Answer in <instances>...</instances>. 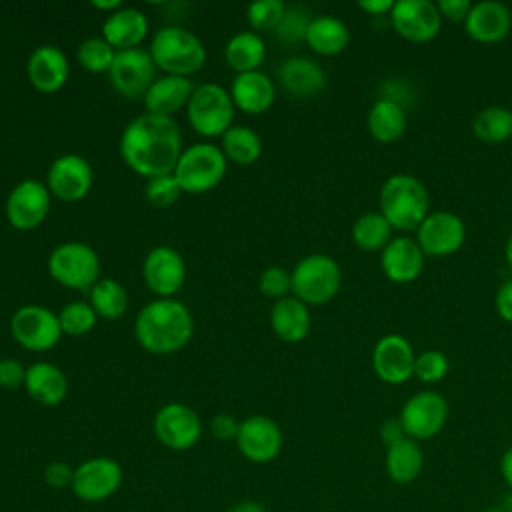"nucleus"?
<instances>
[{
  "label": "nucleus",
  "mask_w": 512,
  "mask_h": 512,
  "mask_svg": "<svg viewBox=\"0 0 512 512\" xmlns=\"http://www.w3.org/2000/svg\"><path fill=\"white\" fill-rule=\"evenodd\" d=\"M182 154L178 124L168 116H136L120 136V156L138 174H172Z\"/></svg>",
  "instance_id": "nucleus-1"
},
{
  "label": "nucleus",
  "mask_w": 512,
  "mask_h": 512,
  "mask_svg": "<svg viewBox=\"0 0 512 512\" xmlns=\"http://www.w3.org/2000/svg\"><path fill=\"white\" fill-rule=\"evenodd\" d=\"M194 324L188 308L174 298L148 302L134 324L138 344L152 354H172L184 348L192 336Z\"/></svg>",
  "instance_id": "nucleus-2"
},
{
  "label": "nucleus",
  "mask_w": 512,
  "mask_h": 512,
  "mask_svg": "<svg viewBox=\"0 0 512 512\" xmlns=\"http://www.w3.org/2000/svg\"><path fill=\"white\" fill-rule=\"evenodd\" d=\"M378 208L392 230L416 232L430 214V194L416 176L392 174L380 188Z\"/></svg>",
  "instance_id": "nucleus-3"
},
{
  "label": "nucleus",
  "mask_w": 512,
  "mask_h": 512,
  "mask_svg": "<svg viewBox=\"0 0 512 512\" xmlns=\"http://www.w3.org/2000/svg\"><path fill=\"white\" fill-rule=\"evenodd\" d=\"M150 56L156 68L170 76H184L198 72L206 62V48L196 34L180 26L160 28L150 44Z\"/></svg>",
  "instance_id": "nucleus-4"
},
{
  "label": "nucleus",
  "mask_w": 512,
  "mask_h": 512,
  "mask_svg": "<svg viewBox=\"0 0 512 512\" xmlns=\"http://www.w3.org/2000/svg\"><path fill=\"white\" fill-rule=\"evenodd\" d=\"M342 284V272L328 254H308L292 268V294L306 306L330 302Z\"/></svg>",
  "instance_id": "nucleus-5"
},
{
  "label": "nucleus",
  "mask_w": 512,
  "mask_h": 512,
  "mask_svg": "<svg viewBox=\"0 0 512 512\" xmlns=\"http://www.w3.org/2000/svg\"><path fill=\"white\" fill-rule=\"evenodd\" d=\"M172 174L184 192L202 194L212 190L224 178L226 156L214 144H192L182 150Z\"/></svg>",
  "instance_id": "nucleus-6"
},
{
  "label": "nucleus",
  "mask_w": 512,
  "mask_h": 512,
  "mask_svg": "<svg viewBox=\"0 0 512 512\" xmlns=\"http://www.w3.org/2000/svg\"><path fill=\"white\" fill-rule=\"evenodd\" d=\"M186 114L190 126L200 136H224V132L232 128L234 102L230 92H226L222 86L202 84L192 92L186 104Z\"/></svg>",
  "instance_id": "nucleus-7"
},
{
  "label": "nucleus",
  "mask_w": 512,
  "mask_h": 512,
  "mask_svg": "<svg viewBox=\"0 0 512 512\" xmlns=\"http://www.w3.org/2000/svg\"><path fill=\"white\" fill-rule=\"evenodd\" d=\"M48 272L66 288L90 290L98 282L100 260L90 246L82 242H64L50 252Z\"/></svg>",
  "instance_id": "nucleus-8"
},
{
  "label": "nucleus",
  "mask_w": 512,
  "mask_h": 512,
  "mask_svg": "<svg viewBox=\"0 0 512 512\" xmlns=\"http://www.w3.org/2000/svg\"><path fill=\"white\" fill-rule=\"evenodd\" d=\"M448 414V400L440 392L420 390L404 402L398 418L404 426L406 436L416 442H422L442 432V428L448 422Z\"/></svg>",
  "instance_id": "nucleus-9"
},
{
  "label": "nucleus",
  "mask_w": 512,
  "mask_h": 512,
  "mask_svg": "<svg viewBox=\"0 0 512 512\" xmlns=\"http://www.w3.org/2000/svg\"><path fill=\"white\" fill-rule=\"evenodd\" d=\"M122 466L110 456H94L74 468L72 492L88 504H96L114 496L122 486Z\"/></svg>",
  "instance_id": "nucleus-10"
},
{
  "label": "nucleus",
  "mask_w": 512,
  "mask_h": 512,
  "mask_svg": "<svg viewBox=\"0 0 512 512\" xmlns=\"http://www.w3.org/2000/svg\"><path fill=\"white\" fill-rule=\"evenodd\" d=\"M10 332L22 348L32 352L50 350L62 336L58 316L52 310L36 304H26L12 314Z\"/></svg>",
  "instance_id": "nucleus-11"
},
{
  "label": "nucleus",
  "mask_w": 512,
  "mask_h": 512,
  "mask_svg": "<svg viewBox=\"0 0 512 512\" xmlns=\"http://www.w3.org/2000/svg\"><path fill=\"white\" fill-rule=\"evenodd\" d=\"M466 240L464 220L448 210L430 212L416 230V242L426 256L442 258L458 252Z\"/></svg>",
  "instance_id": "nucleus-12"
},
{
  "label": "nucleus",
  "mask_w": 512,
  "mask_h": 512,
  "mask_svg": "<svg viewBox=\"0 0 512 512\" xmlns=\"http://www.w3.org/2000/svg\"><path fill=\"white\" fill-rule=\"evenodd\" d=\"M154 74H156V64L150 52L142 48L116 52V58L108 72L114 90L130 100L144 98V94L156 80Z\"/></svg>",
  "instance_id": "nucleus-13"
},
{
  "label": "nucleus",
  "mask_w": 512,
  "mask_h": 512,
  "mask_svg": "<svg viewBox=\"0 0 512 512\" xmlns=\"http://www.w3.org/2000/svg\"><path fill=\"white\" fill-rule=\"evenodd\" d=\"M390 22L398 36L416 44L434 40L442 28V16L438 12V6L430 0L394 2Z\"/></svg>",
  "instance_id": "nucleus-14"
},
{
  "label": "nucleus",
  "mask_w": 512,
  "mask_h": 512,
  "mask_svg": "<svg viewBox=\"0 0 512 512\" xmlns=\"http://www.w3.org/2000/svg\"><path fill=\"white\" fill-rule=\"evenodd\" d=\"M154 434L170 450H188L202 436V420L190 406L170 402L156 412Z\"/></svg>",
  "instance_id": "nucleus-15"
},
{
  "label": "nucleus",
  "mask_w": 512,
  "mask_h": 512,
  "mask_svg": "<svg viewBox=\"0 0 512 512\" xmlns=\"http://www.w3.org/2000/svg\"><path fill=\"white\" fill-rule=\"evenodd\" d=\"M282 430L280 426L262 414L248 416L240 422L238 436H236V446L240 454L256 464H266L272 462L280 450H282Z\"/></svg>",
  "instance_id": "nucleus-16"
},
{
  "label": "nucleus",
  "mask_w": 512,
  "mask_h": 512,
  "mask_svg": "<svg viewBox=\"0 0 512 512\" xmlns=\"http://www.w3.org/2000/svg\"><path fill=\"white\" fill-rule=\"evenodd\" d=\"M50 210V190L38 180L18 182L6 200V218L16 230L38 228Z\"/></svg>",
  "instance_id": "nucleus-17"
},
{
  "label": "nucleus",
  "mask_w": 512,
  "mask_h": 512,
  "mask_svg": "<svg viewBox=\"0 0 512 512\" xmlns=\"http://www.w3.org/2000/svg\"><path fill=\"white\" fill-rule=\"evenodd\" d=\"M414 360V348L402 334L382 336L372 350V368L390 386L404 384L414 376Z\"/></svg>",
  "instance_id": "nucleus-18"
},
{
  "label": "nucleus",
  "mask_w": 512,
  "mask_h": 512,
  "mask_svg": "<svg viewBox=\"0 0 512 512\" xmlns=\"http://www.w3.org/2000/svg\"><path fill=\"white\" fill-rule=\"evenodd\" d=\"M146 286L160 298L176 294L186 280L184 258L170 246L152 248L142 264Z\"/></svg>",
  "instance_id": "nucleus-19"
},
{
  "label": "nucleus",
  "mask_w": 512,
  "mask_h": 512,
  "mask_svg": "<svg viewBox=\"0 0 512 512\" xmlns=\"http://www.w3.org/2000/svg\"><path fill=\"white\" fill-rule=\"evenodd\" d=\"M92 178V166L86 158L62 154L48 170V190L64 202H78L90 192Z\"/></svg>",
  "instance_id": "nucleus-20"
},
{
  "label": "nucleus",
  "mask_w": 512,
  "mask_h": 512,
  "mask_svg": "<svg viewBox=\"0 0 512 512\" xmlns=\"http://www.w3.org/2000/svg\"><path fill=\"white\" fill-rule=\"evenodd\" d=\"M426 254L418 246L416 238L394 236L380 252V268L390 282L408 284L414 282L424 270Z\"/></svg>",
  "instance_id": "nucleus-21"
},
{
  "label": "nucleus",
  "mask_w": 512,
  "mask_h": 512,
  "mask_svg": "<svg viewBox=\"0 0 512 512\" xmlns=\"http://www.w3.org/2000/svg\"><path fill=\"white\" fill-rule=\"evenodd\" d=\"M464 30L480 44H496L510 34L512 12L506 4L496 0L476 2L464 22Z\"/></svg>",
  "instance_id": "nucleus-22"
},
{
  "label": "nucleus",
  "mask_w": 512,
  "mask_h": 512,
  "mask_svg": "<svg viewBox=\"0 0 512 512\" xmlns=\"http://www.w3.org/2000/svg\"><path fill=\"white\" fill-rule=\"evenodd\" d=\"M26 72L36 90L50 94L66 84L70 72L68 58L58 46L44 44L30 54Z\"/></svg>",
  "instance_id": "nucleus-23"
},
{
  "label": "nucleus",
  "mask_w": 512,
  "mask_h": 512,
  "mask_svg": "<svg viewBox=\"0 0 512 512\" xmlns=\"http://www.w3.org/2000/svg\"><path fill=\"white\" fill-rule=\"evenodd\" d=\"M278 80L282 88L294 98H312L326 86L324 68L306 56H292L278 68Z\"/></svg>",
  "instance_id": "nucleus-24"
},
{
  "label": "nucleus",
  "mask_w": 512,
  "mask_h": 512,
  "mask_svg": "<svg viewBox=\"0 0 512 512\" xmlns=\"http://www.w3.org/2000/svg\"><path fill=\"white\" fill-rule=\"evenodd\" d=\"M276 96L274 82L260 70L236 74L230 86V98L234 108H240L246 114L266 112Z\"/></svg>",
  "instance_id": "nucleus-25"
},
{
  "label": "nucleus",
  "mask_w": 512,
  "mask_h": 512,
  "mask_svg": "<svg viewBox=\"0 0 512 512\" xmlns=\"http://www.w3.org/2000/svg\"><path fill=\"white\" fill-rule=\"evenodd\" d=\"M148 32V18L136 8H120L106 16L102 24V38L116 50L136 48Z\"/></svg>",
  "instance_id": "nucleus-26"
},
{
  "label": "nucleus",
  "mask_w": 512,
  "mask_h": 512,
  "mask_svg": "<svg viewBox=\"0 0 512 512\" xmlns=\"http://www.w3.org/2000/svg\"><path fill=\"white\" fill-rule=\"evenodd\" d=\"M270 324L274 334L288 344L302 342L310 332V310L296 296H286L276 300L270 312Z\"/></svg>",
  "instance_id": "nucleus-27"
},
{
  "label": "nucleus",
  "mask_w": 512,
  "mask_h": 512,
  "mask_svg": "<svg viewBox=\"0 0 512 512\" xmlns=\"http://www.w3.org/2000/svg\"><path fill=\"white\" fill-rule=\"evenodd\" d=\"M194 88L192 82L184 76H162L144 94V106L148 114L168 116L188 104Z\"/></svg>",
  "instance_id": "nucleus-28"
},
{
  "label": "nucleus",
  "mask_w": 512,
  "mask_h": 512,
  "mask_svg": "<svg viewBox=\"0 0 512 512\" xmlns=\"http://www.w3.org/2000/svg\"><path fill=\"white\" fill-rule=\"evenodd\" d=\"M24 388L34 402L42 406H56L66 398L68 382L56 364L34 362L30 368H26Z\"/></svg>",
  "instance_id": "nucleus-29"
},
{
  "label": "nucleus",
  "mask_w": 512,
  "mask_h": 512,
  "mask_svg": "<svg viewBox=\"0 0 512 512\" xmlns=\"http://www.w3.org/2000/svg\"><path fill=\"white\" fill-rule=\"evenodd\" d=\"M366 126L376 142L394 144L404 136L408 128L406 110L394 98H380L372 104L366 118Z\"/></svg>",
  "instance_id": "nucleus-30"
},
{
  "label": "nucleus",
  "mask_w": 512,
  "mask_h": 512,
  "mask_svg": "<svg viewBox=\"0 0 512 512\" xmlns=\"http://www.w3.org/2000/svg\"><path fill=\"white\" fill-rule=\"evenodd\" d=\"M306 44L320 56H336L348 48L350 30L344 20L322 14L312 18L306 32Z\"/></svg>",
  "instance_id": "nucleus-31"
},
{
  "label": "nucleus",
  "mask_w": 512,
  "mask_h": 512,
  "mask_svg": "<svg viewBox=\"0 0 512 512\" xmlns=\"http://www.w3.org/2000/svg\"><path fill=\"white\" fill-rule=\"evenodd\" d=\"M384 466L392 482L396 484L414 482L424 468V452L420 448V442L412 438H404L388 446L384 456Z\"/></svg>",
  "instance_id": "nucleus-32"
},
{
  "label": "nucleus",
  "mask_w": 512,
  "mask_h": 512,
  "mask_svg": "<svg viewBox=\"0 0 512 512\" xmlns=\"http://www.w3.org/2000/svg\"><path fill=\"white\" fill-rule=\"evenodd\" d=\"M224 56H226L228 66L232 70H236L238 74L254 72L264 62L266 46H264V40L260 34L238 32L226 42Z\"/></svg>",
  "instance_id": "nucleus-33"
},
{
  "label": "nucleus",
  "mask_w": 512,
  "mask_h": 512,
  "mask_svg": "<svg viewBox=\"0 0 512 512\" xmlns=\"http://www.w3.org/2000/svg\"><path fill=\"white\" fill-rule=\"evenodd\" d=\"M472 134L488 144H504L512 138V110L506 106H484L472 118Z\"/></svg>",
  "instance_id": "nucleus-34"
},
{
  "label": "nucleus",
  "mask_w": 512,
  "mask_h": 512,
  "mask_svg": "<svg viewBox=\"0 0 512 512\" xmlns=\"http://www.w3.org/2000/svg\"><path fill=\"white\" fill-rule=\"evenodd\" d=\"M392 226L380 212H366L352 224V242L364 252H382L392 236Z\"/></svg>",
  "instance_id": "nucleus-35"
},
{
  "label": "nucleus",
  "mask_w": 512,
  "mask_h": 512,
  "mask_svg": "<svg viewBox=\"0 0 512 512\" xmlns=\"http://www.w3.org/2000/svg\"><path fill=\"white\" fill-rule=\"evenodd\" d=\"M90 306L94 308L96 316L104 320H116L128 308V294L120 282L102 278L90 288Z\"/></svg>",
  "instance_id": "nucleus-36"
},
{
  "label": "nucleus",
  "mask_w": 512,
  "mask_h": 512,
  "mask_svg": "<svg viewBox=\"0 0 512 512\" xmlns=\"http://www.w3.org/2000/svg\"><path fill=\"white\" fill-rule=\"evenodd\" d=\"M222 148L228 160L248 166L260 158L262 140L254 130L246 126H232L222 136Z\"/></svg>",
  "instance_id": "nucleus-37"
},
{
  "label": "nucleus",
  "mask_w": 512,
  "mask_h": 512,
  "mask_svg": "<svg viewBox=\"0 0 512 512\" xmlns=\"http://www.w3.org/2000/svg\"><path fill=\"white\" fill-rule=\"evenodd\" d=\"M78 62L84 70L100 74L110 72L116 58V50L104 38H88L78 46Z\"/></svg>",
  "instance_id": "nucleus-38"
},
{
  "label": "nucleus",
  "mask_w": 512,
  "mask_h": 512,
  "mask_svg": "<svg viewBox=\"0 0 512 512\" xmlns=\"http://www.w3.org/2000/svg\"><path fill=\"white\" fill-rule=\"evenodd\" d=\"M96 312L88 302H68L60 314V328L62 334H70V336H82L86 332H90L96 324Z\"/></svg>",
  "instance_id": "nucleus-39"
},
{
  "label": "nucleus",
  "mask_w": 512,
  "mask_h": 512,
  "mask_svg": "<svg viewBox=\"0 0 512 512\" xmlns=\"http://www.w3.org/2000/svg\"><path fill=\"white\" fill-rule=\"evenodd\" d=\"M284 14H286V6L282 0H258V2H252L246 10L248 24L260 32L276 30Z\"/></svg>",
  "instance_id": "nucleus-40"
},
{
  "label": "nucleus",
  "mask_w": 512,
  "mask_h": 512,
  "mask_svg": "<svg viewBox=\"0 0 512 512\" xmlns=\"http://www.w3.org/2000/svg\"><path fill=\"white\" fill-rule=\"evenodd\" d=\"M450 370V362L440 350H422L414 360V376L422 384H436L444 380Z\"/></svg>",
  "instance_id": "nucleus-41"
},
{
  "label": "nucleus",
  "mask_w": 512,
  "mask_h": 512,
  "mask_svg": "<svg viewBox=\"0 0 512 512\" xmlns=\"http://www.w3.org/2000/svg\"><path fill=\"white\" fill-rule=\"evenodd\" d=\"M182 192L184 190L180 188L174 174H160V176L148 178V184H146V198L150 204L158 208L172 206Z\"/></svg>",
  "instance_id": "nucleus-42"
},
{
  "label": "nucleus",
  "mask_w": 512,
  "mask_h": 512,
  "mask_svg": "<svg viewBox=\"0 0 512 512\" xmlns=\"http://www.w3.org/2000/svg\"><path fill=\"white\" fill-rule=\"evenodd\" d=\"M310 22H312V18L308 16L306 10L286 8L284 18H282V22L278 24V28L274 32L282 42H300V40H306V32H308Z\"/></svg>",
  "instance_id": "nucleus-43"
},
{
  "label": "nucleus",
  "mask_w": 512,
  "mask_h": 512,
  "mask_svg": "<svg viewBox=\"0 0 512 512\" xmlns=\"http://www.w3.org/2000/svg\"><path fill=\"white\" fill-rule=\"evenodd\" d=\"M260 292L270 298H286L292 292V272L282 266H268L258 280Z\"/></svg>",
  "instance_id": "nucleus-44"
},
{
  "label": "nucleus",
  "mask_w": 512,
  "mask_h": 512,
  "mask_svg": "<svg viewBox=\"0 0 512 512\" xmlns=\"http://www.w3.org/2000/svg\"><path fill=\"white\" fill-rule=\"evenodd\" d=\"M72 480H74V468L68 466L66 462H50L46 468H44V482L54 488V490H64V488H70L72 486Z\"/></svg>",
  "instance_id": "nucleus-45"
},
{
  "label": "nucleus",
  "mask_w": 512,
  "mask_h": 512,
  "mask_svg": "<svg viewBox=\"0 0 512 512\" xmlns=\"http://www.w3.org/2000/svg\"><path fill=\"white\" fill-rule=\"evenodd\" d=\"M26 380V368L14 358L0 360V388H20Z\"/></svg>",
  "instance_id": "nucleus-46"
},
{
  "label": "nucleus",
  "mask_w": 512,
  "mask_h": 512,
  "mask_svg": "<svg viewBox=\"0 0 512 512\" xmlns=\"http://www.w3.org/2000/svg\"><path fill=\"white\" fill-rule=\"evenodd\" d=\"M238 428H240V422L230 414H218L210 420V432L214 434V438H218L222 442L236 440Z\"/></svg>",
  "instance_id": "nucleus-47"
},
{
  "label": "nucleus",
  "mask_w": 512,
  "mask_h": 512,
  "mask_svg": "<svg viewBox=\"0 0 512 512\" xmlns=\"http://www.w3.org/2000/svg\"><path fill=\"white\" fill-rule=\"evenodd\" d=\"M438 12L442 18L450 20V22H466L470 10H472V2L470 0H440L438 4Z\"/></svg>",
  "instance_id": "nucleus-48"
},
{
  "label": "nucleus",
  "mask_w": 512,
  "mask_h": 512,
  "mask_svg": "<svg viewBox=\"0 0 512 512\" xmlns=\"http://www.w3.org/2000/svg\"><path fill=\"white\" fill-rule=\"evenodd\" d=\"M494 308H496V314H498L504 322H510V324H512V278L506 280V282H502L500 288L496 290Z\"/></svg>",
  "instance_id": "nucleus-49"
},
{
  "label": "nucleus",
  "mask_w": 512,
  "mask_h": 512,
  "mask_svg": "<svg viewBox=\"0 0 512 512\" xmlns=\"http://www.w3.org/2000/svg\"><path fill=\"white\" fill-rule=\"evenodd\" d=\"M404 438H408V436L404 432V426H402L400 418H388V420L382 422V426H380V440H382V444H386V448L396 444V442H400V440H404Z\"/></svg>",
  "instance_id": "nucleus-50"
},
{
  "label": "nucleus",
  "mask_w": 512,
  "mask_h": 512,
  "mask_svg": "<svg viewBox=\"0 0 512 512\" xmlns=\"http://www.w3.org/2000/svg\"><path fill=\"white\" fill-rule=\"evenodd\" d=\"M358 8L368 16H384V14L390 16L394 2L392 0H360Z\"/></svg>",
  "instance_id": "nucleus-51"
},
{
  "label": "nucleus",
  "mask_w": 512,
  "mask_h": 512,
  "mask_svg": "<svg viewBox=\"0 0 512 512\" xmlns=\"http://www.w3.org/2000/svg\"><path fill=\"white\" fill-rule=\"evenodd\" d=\"M500 474H502L508 490L512 492V446L500 458Z\"/></svg>",
  "instance_id": "nucleus-52"
},
{
  "label": "nucleus",
  "mask_w": 512,
  "mask_h": 512,
  "mask_svg": "<svg viewBox=\"0 0 512 512\" xmlns=\"http://www.w3.org/2000/svg\"><path fill=\"white\" fill-rule=\"evenodd\" d=\"M228 512H266V508L256 500H242V502L234 504Z\"/></svg>",
  "instance_id": "nucleus-53"
},
{
  "label": "nucleus",
  "mask_w": 512,
  "mask_h": 512,
  "mask_svg": "<svg viewBox=\"0 0 512 512\" xmlns=\"http://www.w3.org/2000/svg\"><path fill=\"white\" fill-rule=\"evenodd\" d=\"M92 6L94 8H98V10H104V12H116V10H120L122 8V4H120V0H110V2H98V0H94L92 2Z\"/></svg>",
  "instance_id": "nucleus-54"
},
{
  "label": "nucleus",
  "mask_w": 512,
  "mask_h": 512,
  "mask_svg": "<svg viewBox=\"0 0 512 512\" xmlns=\"http://www.w3.org/2000/svg\"><path fill=\"white\" fill-rule=\"evenodd\" d=\"M504 260H506L508 268L512 270V234H510V238L506 240V246H504Z\"/></svg>",
  "instance_id": "nucleus-55"
},
{
  "label": "nucleus",
  "mask_w": 512,
  "mask_h": 512,
  "mask_svg": "<svg viewBox=\"0 0 512 512\" xmlns=\"http://www.w3.org/2000/svg\"><path fill=\"white\" fill-rule=\"evenodd\" d=\"M502 506H504V510L506 512H512V492H508L504 498H502V502H500Z\"/></svg>",
  "instance_id": "nucleus-56"
},
{
  "label": "nucleus",
  "mask_w": 512,
  "mask_h": 512,
  "mask_svg": "<svg viewBox=\"0 0 512 512\" xmlns=\"http://www.w3.org/2000/svg\"><path fill=\"white\" fill-rule=\"evenodd\" d=\"M484 512H506V510H504L502 504H492V506H488Z\"/></svg>",
  "instance_id": "nucleus-57"
}]
</instances>
